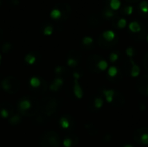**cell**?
I'll list each match as a JSON object with an SVG mask.
<instances>
[{
	"label": "cell",
	"instance_id": "6da1fadb",
	"mask_svg": "<svg viewBox=\"0 0 148 147\" xmlns=\"http://www.w3.org/2000/svg\"><path fill=\"white\" fill-rule=\"evenodd\" d=\"M40 147H59L60 139L55 132H45L40 138Z\"/></svg>",
	"mask_w": 148,
	"mask_h": 147
},
{
	"label": "cell",
	"instance_id": "7a4b0ae2",
	"mask_svg": "<svg viewBox=\"0 0 148 147\" xmlns=\"http://www.w3.org/2000/svg\"><path fill=\"white\" fill-rule=\"evenodd\" d=\"M40 107H41V112L44 115L49 116L56 111L57 101L53 98H45L42 101Z\"/></svg>",
	"mask_w": 148,
	"mask_h": 147
},
{
	"label": "cell",
	"instance_id": "3957f363",
	"mask_svg": "<svg viewBox=\"0 0 148 147\" xmlns=\"http://www.w3.org/2000/svg\"><path fill=\"white\" fill-rule=\"evenodd\" d=\"M2 87L9 94H14L16 93L20 88L19 81L12 76L6 77L3 81H2Z\"/></svg>",
	"mask_w": 148,
	"mask_h": 147
},
{
	"label": "cell",
	"instance_id": "277c9868",
	"mask_svg": "<svg viewBox=\"0 0 148 147\" xmlns=\"http://www.w3.org/2000/svg\"><path fill=\"white\" fill-rule=\"evenodd\" d=\"M49 16L54 19V20H57V21H63V16L62 13L61 11V10L55 5V7L51 10L50 13H49Z\"/></svg>",
	"mask_w": 148,
	"mask_h": 147
},
{
	"label": "cell",
	"instance_id": "5b68a950",
	"mask_svg": "<svg viewBox=\"0 0 148 147\" xmlns=\"http://www.w3.org/2000/svg\"><path fill=\"white\" fill-rule=\"evenodd\" d=\"M41 31L45 36H50L53 33V31H54V27H53V25L50 23L43 22L41 24Z\"/></svg>",
	"mask_w": 148,
	"mask_h": 147
},
{
	"label": "cell",
	"instance_id": "8992f818",
	"mask_svg": "<svg viewBox=\"0 0 148 147\" xmlns=\"http://www.w3.org/2000/svg\"><path fill=\"white\" fill-rule=\"evenodd\" d=\"M130 62L132 64V68H131V76L135 78L138 77L140 74V68L139 67L138 64H136L132 58H130Z\"/></svg>",
	"mask_w": 148,
	"mask_h": 147
},
{
	"label": "cell",
	"instance_id": "52a82bcc",
	"mask_svg": "<svg viewBox=\"0 0 148 147\" xmlns=\"http://www.w3.org/2000/svg\"><path fill=\"white\" fill-rule=\"evenodd\" d=\"M102 38L108 42H111L114 40L115 38V33L111 30V29H108V30H105L103 33H102Z\"/></svg>",
	"mask_w": 148,
	"mask_h": 147
},
{
	"label": "cell",
	"instance_id": "ba28073f",
	"mask_svg": "<svg viewBox=\"0 0 148 147\" xmlns=\"http://www.w3.org/2000/svg\"><path fill=\"white\" fill-rule=\"evenodd\" d=\"M103 94L105 95L106 101L108 103H112L114 101V97L115 95V91L113 89H108V90H103Z\"/></svg>",
	"mask_w": 148,
	"mask_h": 147
},
{
	"label": "cell",
	"instance_id": "9c48e42d",
	"mask_svg": "<svg viewBox=\"0 0 148 147\" xmlns=\"http://www.w3.org/2000/svg\"><path fill=\"white\" fill-rule=\"evenodd\" d=\"M74 93L75 94V96L78 98V99H81L83 95V91L78 82L77 80H75V85H74Z\"/></svg>",
	"mask_w": 148,
	"mask_h": 147
},
{
	"label": "cell",
	"instance_id": "30bf717a",
	"mask_svg": "<svg viewBox=\"0 0 148 147\" xmlns=\"http://www.w3.org/2000/svg\"><path fill=\"white\" fill-rule=\"evenodd\" d=\"M128 28H129L130 31H132L133 33H138V32L141 31V26L137 21L131 22L128 25Z\"/></svg>",
	"mask_w": 148,
	"mask_h": 147
},
{
	"label": "cell",
	"instance_id": "8fae6325",
	"mask_svg": "<svg viewBox=\"0 0 148 147\" xmlns=\"http://www.w3.org/2000/svg\"><path fill=\"white\" fill-rule=\"evenodd\" d=\"M121 0H110L109 1V7L114 11L118 10L121 8Z\"/></svg>",
	"mask_w": 148,
	"mask_h": 147
},
{
	"label": "cell",
	"instance_id": "7c38bea8",
	"mask_svg": "<svg viewBox=\"0 0 148 147\" xmlns=\"http://www.w3.org/2000/svg\"><path fill=\"white\" fill-rule=\"evenodd\" d=\"M139 143L144 146L148 145V132H145V128H143V133L140 134L139 139Z\"/></svg>",
	"mask_w": 148,
	"mask_h": 147
},
{
	"label": "cell",
	"instance_id": "4fadbf2b",
	"mask_svg": "<svg viewBox=\"0 0 148 147\" xmlns=\"http://www.w3.org/2000/svg\"><path fill=\"white\" fill-rule=\"evenodd\" d=\"M36 52H32L30 54H28L25 56V61L26 62H28L29 64H34L36 61Z\"/></svg>",
	"mask_w": 148,
	"mask_h": 147
},
{
	"label": "cell",
	"instance_id": "5bb4252c",
	"mask_svg": "<svg viewBox=\"0 0 148 147\" xmlns=\"http://www.w3.org/2000/svg\"><path fill=\"white\" fill-rule=\"evenodd\" d=\"M108 62L105 61V60H103V59H101V60L97 62V64H96V68H97L99 70H101V71L106 70V69L108 68Z\"/></svg>",
	"mask_w": 148,
	"mask_h": 147
},
{
	"label": "cell",
	"instance_id": "9a60e30c",
	"mask_svg": "<svg viewBox=\"0 0 148 147\" xmlns=\"http://www.w3.org/2000/svg\"><path fill=\"white\" fill-rule=\"evenodd\" d=\"M62 82H63V81H62V80L61 78H57V79H56V81H54V83H53V84H51V86H50V89H51V90H54V91L57 90V88L62 85Z\"/></svg>",
	"mask_w": 148,
	"mask_h": 147
},
{
	"label": "cell",
	"instance_id": "2e32d148",
	"mask_svg": "<svg viewBox=\"0 0 148 147\" xmlns=\"http://www.w3.org/2000/svg\"><path fill=\"white\" fill-rule=\"evenodd\" d=\"M118 72H119V70H118L117 67L112 66V67H110V68H108V75L111 78H114V77H115V76L117 75Z\"/></svg>",
	"mask_w": 148,
	"mask_h": 147
},
{
	"label": "cell",
	"instance_id": "e0dca14e",
	"mask_svg": "<svg viewBox=\"0 0 148 147\" xmlns=\"http://www.w3.org/2000/svg\"><path fill=\"white\" fill-rule=\"evenodd\" d=\"M140 11H142V13L147 14L148 13V2L147 0H142L140 3Z\"/></svg>",
	"mask_w": 148,
	"mask_h": 147
},
{
	"label": "cell",
	"instance_id": "ac0fdd59",
	"mask_svg": "<svg viewBox=\"0 0 148 147\" xmlns=\"http://www.w3.org/2000/svg\"><path fill=\"white\" fill-rule=\"evenodd\" d=\"M0 116L3 118H7L10 114V110L7 108V107H3V105H0Z\"/></svg>",
	"mask_w": 148,
	"mask_h": 147
},
{
	"label": "cell",
	"instance_id": "d6986e66",
	"mask_svg": "<svg viewBox=\"0 0 148 147\" xmlns=\"http://www.w3.org/2000/svg\"><path fill=\"white\" fill-rule=\"evenodd\" d=\"M103 16L105 18H111L115 16V13L111 9H105L103 10Z\"/></svg>",
	"mask_w": 148,
	"mask_h": 147
},
{
	"label": "cell",
	"instance_id": "ffe728a7",
	"mask_svg": "<svg viewBox=\"0 0 148 147\" xmlns=\"http://www.w3.org/2000/svg\"><path fill=\"white\" fill-rule=\"evenodd\" d=\"M60 123H61V126H62V128H65V129H66V128H69V126H70V121H69V120L68 118H66V117L62 118Z\"/></svg>",
	"mask_w": 148,
	"mask_h": 147
},
{
	"label": "cell",
	"instance_id": "44dd1931",
	"mask_svg": "<svg viewBox=\"0 0 148 147\" xmlns=\"http://www.w3.org/2000/svg\"><path fill=\"white\" fill-rule=\"evenodd\" d=\"M94 39L91 36H85L82 38V44L85 46H89L93 43Z\"/></svg>",
	"mask_w": 148,
	"mask_h": 147
},
{
	"label": "cell",
	"instance_id": "7402d4cb",
	"mask_svg": "<svg viewBox=\"0 0 148 147\" xmlns=\"http://www.w3.org/2000/svg\"><path fill=\"white\" fill-rule=\"evenodd\" d=\"M86 128L88 129V133L89 134H91V135H95L96 133H97V130H96V128L95 127V126L94 125H86Z\"/></svg>",
	"mask_w": 148,
	"mask_h": 147
},
{
	"label": "cell",
	"instance_id": "603a6c76",
	"mask_svg": "<svg viewBox=\"0 0 148 147\" xmlns=\"http://www.w3.org/2000/svg\"><path fill=\"white\" fill-rule=\"evenodd\" d=\"M30 84H31V86H32L33 88H38V87L41 85V81H40V80H39L38 78L33 77V78H31V80H30Z\"/></svg>",
	"mask_w": 148,
	"mask_h": 147
},
{
	"label": "cell",
	"instance_id": "cb8c5ba5",
	"mask_svg": "<svg viewBox=\"0 0 148 147\" xmlns=\"http://www.w3.org/2000/svg\"><path fill=\"white\" fill-rule=\"evenodd\" d=\"M94 104H95V108H101L103 106V100L101 98H100V97H97V98L95 99Z\"/></svg>",
	"mask_w": 148,
	"mask_h": 147
},
{
	"label": "cell",
	"instance_id": "d4e9b609",
	"mask_svg": "<svg viewBox=\"0 0 148 147\" xmlns=\"http://www.w3.org/2000/svg\"><path fill=\"white\" fill-rule=\"evenodd\" d=\"M127 26V20L125 18H121L117 22V27L119 29H124Z\"/></svg>",
	"mask_w": 148,
	"mask_h": 147
},
{
	"label": "cell",
	"instance_id": "484cf974",
	"mask_svg": "<svg viewBox=\"0 0 148 147\" xmlns=\"http://www.w3.org/2000/svg\"><path fill=\"white\" fill-rule=\"evenodd\" d=\"M78 64V61L74 59V58H70L69 57L68 58V65L70 66V67H75L76 65Z\"/></svg>",
	"mask_w": 148,
	"mask_h": 147
},
{
	"label": "cell",
	"instance_id": "4316f807",
	"mask_svg": "<svg viewBox=\"0 0 148 147\" xmlns=\"http://www.w3.org/2000/svg\"><path fill=\"white\" fill-rule=\"evenodd\" d=\"M118 59H119V55H118L117 53L113 52V53L110 54V55H109V60H110L111 62H115Z\"/></svg>",
	"mask_w": 148,
	"mask_h": 147
},
{
	"label": "cell",
	"instance_id": "83f0119b",
	"mask_svg": "<svg viewBox=\"0 0 148 147\" xmlns=\"http://www.w3.org/2000/svg\"><path fill=\"white\" fill-rule=\"evenodd\" d=\"M124 12H125V14H127V15H132L133 14V12H134V7L132 6V5H128V6H126L125 7V9H124Z\"/></svg>",
	"mask_w": 148,
	"mask_h": 147
},
{
	"label": "cell",
	"instance_id": "f1b7e54d",
	"mask_svg": "<svg viewBox=\"0 0 148 147\" xmlns=\"http://www.w3.org/2000/svg\"><path fill=\"white\" fill-rule=\"evenodd\" d=\"M11 49V44L7 42V43H4L3 46H2V51L3 53H8L10 51V49Z\"/></svg>",
	"mask_w": 148,
	"mask_h": 147
},
{
	"label": "cell",
	"instance_id": "f546056e",
	"mask_svg": "<svg viewBox=\"0 0 148 147\" xmlns=\"http://www.w3.org/2000/svg\"><path fill=\"white\" fill-rule=\"evenodd\" d=\"M126 54H127V55L128 57L132 58V57L134 56V49L132 47H128V48H127V49H126Z\"/></svg>",
	"mask_w": 148,
	"mask_h": 147
},
{
	"label": "cell",
	"instance_id": "4dcf8cb0",
	"mask_svg": "<svg viewBox=\"0 0 148 147\" xmlns=\"http://www.w3.org/2000/svg\"><path fill=\"white\" fill-rule=\"evenodd\" d=\"M7 3L10 7H16L20 3L19 0H7Z\"/></svg>",
	"mask_w": 148,
	"mask_h": 147
},
{
	"label": "cell",
	"instance_id": "1f68e13d",
	"mask_svg": "<svg viewBox=\"0 0 148 147\" xmlns=\"http://www.w3.org/2000/svg\"><path fill=\"white\" fill-rule=\"evenodd\" d=\"M20 117L18 116V115H15V116H13L10 120V124H12V125H16V124H17L19 121H20Z\"/></svg>",
	"mask_w": 148,
	"mask_h": 147
},
{
	"label": "cell",
	"instance_id": "d6a6232c",
	"mask_svg": "<svg viewBox=\"0 0 148 147\" xmlns=\"http://www.w3.org/2000/svg\"><path fill=\"white\" fill-rule=\"evenodd\" d=\"M63 145L65 147H71V146L73 145V141L70 138H67L64 139L63 141Z\"/></svg>",
	"mask_w": 148,
	"mask_h": 147
},
{
	"label": "cell",
	"instance_id": "836d02e7",
	"mask_svg": "<svg viewBox=\"0 0 148 147\" xmlns=\"http://www.w3.org/2000/svg\"><path fill=\"white\" fill-rule=\"evenodd\" d=\"M140 111H144L145 109H146V105H145V103L144 102H140Z\"/></svg>",
	"mask_w": 148,
	"mask_h": 147
},
{
	"label": "cell",
	"instance_id": "e575fe53",
	"mask_svg": "<svg viewBox=\"0 0 148 147\" xmlns=\"http://www.w3.org/2000/svg\"><path fill=\"white\" fill-rule=\"evenodd\" d=\"M110 139H111V136H110V135H106V137L104 138V139H105L104 141H105V142H107V141L108 142V141L110 140Z\"/></svg>",
	"mask_w": 148,
	"mask_h": 147
},
{
	"label": "cell",
	"instance_id": "d590c367",
	"mask_svg": "<svg viewBox=\"0 0 148 147\" xmlns=\"http://www.w3.org/2000/svg\"><path fill=\"white\" fill-rule=\"evenodd\" d=\"M74 77L75 78V80H78L80 78V75L78 73H74Z\"/></svg>",
	"mask_w": 148,
	"mask_h": 147
},
{
	"label": "cell",
	"instance_id": "8d00e7d4",
	"mask_svg": "<svg viewBox=\"0 0 148 147\" xmlns=\"http://www.w3.org/2000/svg\"><path fill=\"white\" fill-rule=\"evenodd\" d=\"M3 38V32L2 31V29H0V41H2Z\"/></svg>",
	"mask_w": 148,
	"mask_h": 147
},
{
	"label": "cell",
	"instance_id": "74e56055",
	"mask_svg": "<svg viewBox=\"0 0 148 147\" xmlns=\"http://www.w3.org/2000/svg\"><path fill=\"white\" fill-rule=\"evenodd\" d=\"M123 147H134L132 145H126L125 146H123Z\"/></svg>",
	"mask_w": 148,
	"mask_h": 147
},
{
	"label": "cell",
	"instance_id": "f35d334b",
	"mask_svg": "<svg viewBox=\"0 0 148 147\" xmlns=\"http://www.w3.org/2000/svg\"><path fill=\"white\" fill-rule=\"evenodd\" d=\"M146 94L148 95V86L146 88Z\"/></svg>",
	"mask_w": 148,
	"mask_h": 147
},
{
	"label": "cell",
	"instance_id": "ab89813d",
	"mask_svg": "<svg viewBox=\"0 0 148 147\" xmlns=\"http://www.w3.org/2000/svg\"><path fill=\"white\" fill-rule=\"evenodd\" d=\"M147 42H148V34H147Z\"/></svg>",
	"mask_w": 148,
	"mask_h": 147
},
{
	"label": "cell",
	"instance_id": "60d3db41",
	"mask_svg": "<svg viewBox=\"0 0 148 147\" xmlns=\"http://www.w3.org/2000/svg\"><path fill=\"white\" fill-rule=\"evenodd\" d=\"M1 4H2V0H0V6H1Z\"/></svg>",
	"mask_w": 148,
	"mask_h": 147
},
{
	"label": "cell",
	"instance_id": "b9f144b4",
	"mask_svg": "<svg viewBox=\"0 0 148 147\" xmlns=\"http://www.w3.org/2000/svg\"><path fill=\"white\" fill-rule=\"evenodd\" d=\"M0 60H1V56H0Z\"/></svg>",
	"mask_w": 148,
	"mask_h": 147
}]
</instances>
